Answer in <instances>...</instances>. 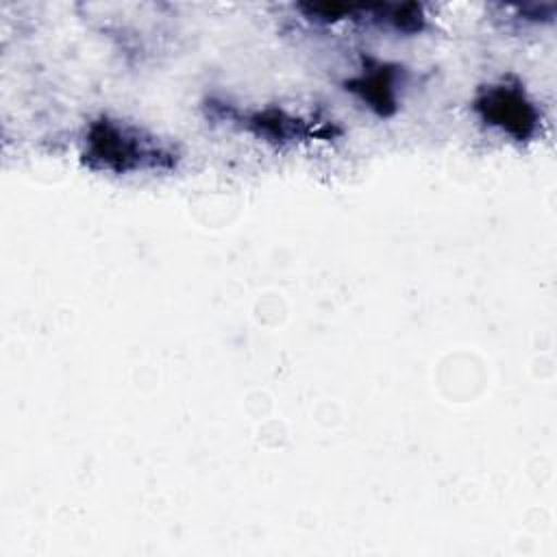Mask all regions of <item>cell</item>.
Wrapping results in <instances>:
<instances>
[{
	"label": "cell",
	"mask_w": 557,
	"mask_h": 557,
	"mask_svg": "<svg viewBox=\"0 0 557 557\" xmlns=\"http://www.w3.org/2000/svg\"><path fill=\"white\" fill-rule=\"evenodd\" d=\"M398 65L381 63L374 59L363 61V72L348 78L344 85L348 91L357 94L370 109L379 115H392L396 111V89H398Z\"/></svg>",
	"instance_id": "cell-3"
},
{
	"label": "cell",
	"mask_w": 557,
	"mask_h": 557,
	"mask_svg": "<svg viewBox=\"0 0 557 557\" xmlns=\"http://www.w3.org/2000/svg\"><path fill=\"white\" fill-rule=\"evenodd\" d=\"M237 124L248 128L250 133L268 139V141H296L302 137H315L322 135V131H315L311 124L302 122L300 117L289 115L283 109H263V111H250L235 117Z\"/></svg>",
	"instance_id": "cell-4"
},
{
	"label": "cell",
	"mask_w": 557,
	"mask_h": 557,
	"mask_svg": "<svg viewBox=\"0 0 557 557\" xmlns=\"http://www.w3.org/2000/svg\"><path fill=\"white\" fill-rule=\"evenodd\" d=\"M81 159L94 172L122 176L135 172H170L178 163V150L174 144L159 139L137 124L100 115L85 131Z\"/></svg>",
	"instance_id": "cell-1"
},
{
	"label": "cell",
	"mask_w": 557,
	"mask_h": 557,
	"mask_svg": "<svg viewBox=\"0 0 557 557\" xmlns=\"http://www.w3.org/2000/svg\"><path fill=\"white\" fill-rule=\"evenodd\" d=\"M474 113L490 126L500 128L516 141H529L540 131V111L522 85L500 78L479 89L472 100Z\"/></svg>",
	"instance_id": "cell-2"
}]
</instances>
